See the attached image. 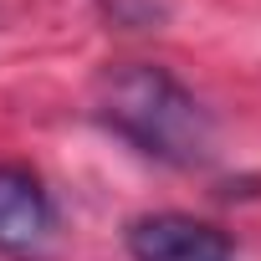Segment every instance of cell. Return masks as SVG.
Instances as JSON below:
<instances>
[{
  "label": "cell",
  "mask_w": 261,
  "mask_h": 261,
  "mask_svg": "<svg viewBox=\"0 0 261 261\" xmlns=\"http://www.w3.org/2000/svg\"><path fill=\"white\" fill-rule=\"evenodd\" d=\"M97 113L113 134H123L128 144H139L164 164L195 169L210 159V144H215L210 113L195 102V92L179 77H169L154 62L113 67L97 87Z\"/></svg>",
  "instance_id": "6da1fadb"
},
{
  "label": "cell",
  "mask_w": 261,
  "mask_h": 261,
  "mask_svg": "<svg viewBox=\"0 0 261 261\" xmlns=\"http://www.w3.org/2000/svg\"><path fill=\"white\" fill-rule=\"evenodd\" d=\"M51 230H57V210L41 179L21 164H0V251L31 261L51 246Z\"/></svg>",
  "instance_id": "7a4b0ae2"
},
{
  "label": "cell",
  "mask_w": 261,
  "mask_h": 261,
  "mask_svg": "<svg viewBox=\"0 0 261 261\" xmlns=\"http://www.w3.org/2000/svg\"><path fill=\"white\" fill-rule=\"evenodd\" d=\"M128 256L134 261H236L230 236L195 215H139L128 225Z\"/></svg>",
  "instance_id": "3957f363"
}]
</instances>
